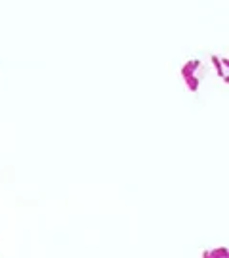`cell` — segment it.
I'll return each mask as SVG.
<instances>
[{
  "label": "cell",
  "mask_w": 229,
  "mask_h": 258,
  "mask_svg": "<svg viewBox=\"0 0 229 258\" xmlns=\"http://www.w3.org/2000/svg\"><path fill=\"white\" fill-rule=\"evenodd\" d=\"M201 258H229V250L225 247H214V249L202 250Z\"/></svg>",
  "instance_id": "7a4b0ae2"
},
{
  "label": "cell",
  "mask_w": 229,
  "mask_h": 258,
  "mask_svg": "<svg viewBox=\"0 0 229 258\" xmlns=\"http://www.w3.org/2000/svg\"><path fill=\"white\" fill-rule=\"evenodd\" d=\"M204 73H206V69H204V65L201 63V59H189V61L182 67L183 83L187 84V88H189L191 92H195V90L199 88V84H201L202 79H204Z\"/></svg>",
  "instance_id": "6da1fadb"
}]
</instances>
